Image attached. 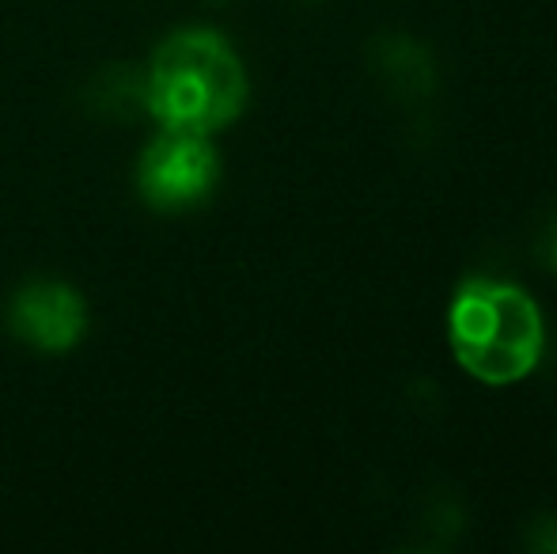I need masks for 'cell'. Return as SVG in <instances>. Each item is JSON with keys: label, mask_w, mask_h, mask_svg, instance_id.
<instances>
[{"label": "cell", "mask_w": 557, "mask_h": 554, "mask_svg": "<svg viewBox=\"0 0 557 554\" xmlns=\"http://www.w3.org/2000/svg\"><path fill=\"white\" fill-rule=\"evenodd\" d=\"M221 183V156L206 134L160 130L137 163L140 198L160 213H183L209 198Z\"/></svg>", "instance_id": "cell-3"}, {"label": "cell", "mask_w": 557, "mask_h": 554, "mask_svg": "<svg viewBox=\"0 0 557 554\" xmlns=\"http://www.w3.org/2000/svg\"><path fill=\"white\" fill-rule=\"evenodd\" d=\"M528 543L535 551H546V554H557V517H543L531 525V535Z\"/></svg>", "instance_id": "cell-5"}, {"label": "cell", "mask_w": 557, "mask_h": 554, "mask_svg": "<svg viewBox=\"0 0 557 554\" xmlns=\"http://www.w3.org/2000/svg\"><path fill=\"white\" fill-rule=\"evenodd\" d=\"M539 255H543V262L550 270H557V213L546 221V229H543V239H539Z\"/></svg>", "instance_id": "cell-6"}, {"label": "cell", "mask_w": 557, "mask_h": 554, "mask_svg": "<svg viewBox=\"0 0 557 554\" xmlns=\"http://www.w3.org/2000/svg\"><path fill=\"white\" fill-rule=\"evenodd\" d=\"M447 346L459 369L478 384L512 387L543 361V311L535 296L512 281L470 278L447 304Z\"/></svg>", "instance_id": "cell-2"}, {"label": "cell", "mask_w": 557, "mask_h": 554, "mask_svg": "<svg viewBox=\"0 0 557 554\" xmlns=\"http://www.w3.org/2000/svg\"><path fill=\"white\" fill-rule=\"evenodd\" d=\"M12 331L42 354H65L88 334V304L65 281H30L12 300Z\"/></svg>", "instance_id": "cell-4"}, {"label": "cell", "mask_w": 557, "mask_h": 554, "mask_svg": "<svg viewBox=\"0 0 557 554\" xmlns=\"http://www.w3.org/2000/svg\"><path fill=\"white\" fill-rule=\"evenodd\" d=\"M250 96L247 69L224 35L186 27L163 38L145 73V111L163 130L221 134L243 114Z\"/></svg>", "instance_id": "cell-1"}]
</instances>
